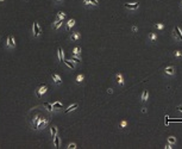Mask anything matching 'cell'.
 Here are the masks:
<instances>
[{"label":"cell","instance_id":"30bf717a","mask_svg":"<svg viewBox=\"0 0 182 149\" xmlns=\"http://www.w3.org/2000/svg\"><path fill=\"white\" fill-rule=\"evenodd\" d=\"M148 98H149V91H148V89H144V91H143V93H142V97H141L142 102L145 103L146 100H148Z\"/></svg>","mask_w":182,"mask_h":149},{"label":"cell","instance_id":"f35d334b","mask_svg":"<svg viewBox=\"0 0 182 149\" xmlns=\"http://www.w3.org/2000/svg\"><path fill=\"white\" fill-rule=\"evenodd\" d=\"M142 112L145 113V112H146V107H142Z\"/></svg>","mask_w":182,"mask_h":149},{"label":"cell","instance_id":"d6a6232c","mask_svg":"<svg viewBox=\"0 0 182 149\" xmlns=\"http://www.w3.org/2000/svg\"><path fill=\"white\" fill-rule=\"evenodd\" d=\"M68 148L69 149H75L76 148V144H75V143H70V144L68 146Z\"/></svg>","mask_w":182,"mask_h":149},{"label":"cell","instance_id":"e575fe53","mask_svg":"<svg viewBox=\"0 0 182 149\" xmlns=\"http://www.w3.org/2000/svg\"><path fill=\"white\" fill-rule=\"evenodd\" d=\"M83 4L86 5V6H89L91 4H89V0H83Z\"/></svg>","mask_w":182,"mask_h":149},{"label":"cell","instance_id":"1f68e13d","mask_svg":"<svg viewBox=\"0 0 182 149\" xmlns=\"http://www.w3.org/2000/svg\"><path fill=\"white\" fill-rule=\"evenodd\" d=\"M83 81V75L80 74V75H77L76 76V82H82Z\"/></svg>","mask_w":182,"mask_h":149},{"label":"cell","instance_id":"9c48e42d","mask_svg":"<svg viewBox=\"0 0 182 149\" xmlns=\"http://www.w3.org/2000/svg\"><path fill=\"white\" fill-rule=\"evenodd\" d=\"M173 30H174V31L176 32V35L179 36V38H180V42H182V30H181V27L176 25V26H174V29H173Z\"/></svg>","mask_w":182,"mask_h":149},{"label":"cell","instance_id":"f546056e","mask_svg":"<svg viewBox=\"0 0 182 149\" xmlns=\"http://www.w3.org/2000/svg\"><path fill=\"white\" fill-rule=\"evenodd\" d=\"M89 4H91L92 6H98V5H99V1H98V0H89Z\"/></svg>","mask_w":182,"mask_h":149},{"label":"cell","instance_id":"ab89813d","mask_svg":"<svg viewBox=\"0 0 182 149\" xmlns=\"http://www.w3.org/2000/svg\"><path fill=\"white\" fill-rule=\"evenodd\" d=\"M1 1H5V0H0V2H1Z\"/></svg>","mask_w":182,"mask_h":149},{"label":"cell","instance_id":"7402d4cb","mask_svg":"<svg viewBox=\"0 0 182 149\" xmlns=\"http://www.w3.org/2000/svg\"><path fill=\"white\" fill-rule=\"evenodd\" d=\"M62 23H63V19H56V23H55V30H57L58 27L62 25Z\"/></svg>","mask_w":182,"mask_h":149},{"label":"cell","instance_id":"484cf974","mask_svg":"<svg viewBox=\"0 0 182 149\" xmlns=\"http://www.w3.org/2000/svg\"><path fill=\"white\" fill-rule=\"evenodd\" d=\"M63 62H64V63L67 64L68 67H70V68H72V69H74V68H75V64H74V63H73V62L67 61V60H63Z\"/></svg>","mask_w":182,"mask_h":149},{"label":"cell","instance_id":"277c9868","mask_svg":"<svg viewBox=\"0 0 182 149\" xmlns=\"http://www.w3.org/2000/svg\"><path fill=\"white\" fill-rule=\"evenodd\" d=\"M40 27H39V24L37 23V21H35L34 23V36L35 37H38L40 35Z\"/></svg>","mask_w":182,"mask_h":149},{"label":"cell","instance_id":"9a60e30c","mask_svg":"<svg viewBox=\"0 0 182 149\" xmlns=\"http://www.w3.org/2000/svg\"><path fill=\"white\" fill-rule=\"evenodd\" d=\"M167 142L174 146V144H176V142H177V140H176V137H174V136H169L168 138H167Z\"/></svg>","mask_w":182,"mask_h":149},{"label":"cell","instance_id":"ffe728a7","mask_svg":"<svg viewBox=\"0 0 182 149\" xmlns=\"http://www.w3.org/2000/svg\"><path fill=\"white\" fill-rule=\"evenodd\" d=\"M54 146H55V148H58L60 147V137H57V135L54 137Z\"/></svg>","mask_w":182,"mask_h":149},{"label":"cell","instance_id":"6da1fadb","mask_svg":"<svg viewBox=\"0 0 182 149\" xmlns=\"http://www.w3.org/2000/svg\"><path fill=\"white\" fill-rule=\"evenodd\" d=\"M47 85H39L37 89H36V95H37V98H40L42 95L44 94L45 92H47Z\"/></svg>","mask_w":182,"mask_h":149},{"label":"cell","instance_id":"d4e9b609","mask_svg":"<svg viewBox=\"0 0 182 149\" xmlns=\"http://www.w3.org/2000/svg\"><path fill=\"white\" fill-rule=\"evenodd\" d=\"M53 106H54V108H63V104H61L60 102H56L53 104Z\"/></svg>","mask_w":182,"mask_h":149},{"label":"cell","instance_id":"8992f818","mask_svg":"<svg viewBox=\"0 0 182 149\" xmlns=\"http://www.w3.org/2000/svg\"><path fill=\"white\" fill-rule=\"evenodd\" d=\"M48 122H49V119H48V118H44V117H43V118H40L39 123L37 124V128H36V130H37V129L44 128V127H45V125L48 124Z\"/></svg>","mask_w":182,"mask_h":149},{"label":"cell","instance_id":"b9f144b4","mask_svg":"<svg viewBox=\"0 0 182 149\" xmlns=\"http://www.w3.org/2000/svg\"><path fill=\"white\" fill-rule=\"evenodd\" d=\"M56 1H61V0H56Z\"/></svg>","mask_w":182,"mask_h":149},{"label":"cell","instance_id":"4dcf8cb0","mask_svg":"<svg viewBox=\"0 0 182 149\" xmlns=\"http://www.w3.org/2000/svg\"><path fill=\"white\" fill-rule=\"evenodd\" d=\"M70 60H72V61L77 62V63H80V62H81V59H79L77 56H72V57H70Z\"/></svg>","mask_w":182,"mask_h":149},{"label":"cell","instance_id":"5bb4252c","mask_svg":"<svg viewBox=\"0 0 182 149\" xmlns=\"http://www.w3.org/2000/svg\"><path fill=\"white\" fill-rule=\"evenodd\" d=\"M43 106L47 108L49 112H53V110H54V106H53V104H50V103H43Z\"/></svg>","mask_w":182,"mask_h":149},{"label":"cell","instance_id":"5b68a950","mask_svg":"<svg viewBox=\"0 0 182 149\" xmlns=\"http://www.w3.org/2000/svg\"><path fill=\"white\" fill-rule=\"evenodd\" d=\"M115 81L119 86H124V78H123V74L121 73H117L115 74Z\"/></svg>","mask_w":182,"mask_h":149},{"label":"cell","instance_id":"d590c367","mask_svg":"<svg viewBox=\"0 0 182 149\" xmlns=\"http://www.w3.org/2000/svg\"><path fill=\"white\" fill-rule=\"evenodd\" d=\"M138 31V27L137 26H132V32H137Z\"/></svg>","mask_w":182,"mask_h":149},{"label":"cell","instance_id":"4316f807","mask_svg":"<svg viewBox=\"0 0 182 149\" xmlns=\"http://www.w3.org/2000/svg\"><path fill=\"white\" fill-rule=\"evenodd\" d=\"M171 36H173V38H174V41H176V42H180V38H179V36L176 35V32L173 30L171 31Z\"/></svg>","mask_w":182,"mask_h":149},{"label":"cell","instance_id":"836d02e7","mask_svg":"<svg viewBox=\"0 0 182 149\" xmlns=\"http://www.w3.org/2000/svg\"><path fill=\"white\" fill-rule=\"evenodd\" d=\"M164 148H165V149H171V148H173V144H170V143H168V144H167V146H165Z\"/></svg>","mask_w":182,"mask_h":149},{"label":"cell","instance_id":"d6986e66","mask_svg":"<svg viewBox=\"0 0 182 149\" xmlns=\"http://www.w3.org/2000/svg\"><path fill=\"white\" fill-rule=\"evenodd\" d=\"M57 51H58V60H60V61H63V60H64V56H63V50H62V48H58Z\"/></svg>","mask_w":182,"mask_h":149},{"label":"cell","instance_id":"ac0fdd59","mask_svg":"<svg viewBox=\"0 0 182 149\" xmlns=\"http://www.w3.org/2000/svg\"><path fill=\"white\" fill-rule=\"evenodd\" d=\"M79 38H80V34H79V32H74V34H73L72 36H70V40H72L73 42L77 41Z\"/></svg>","mask_w":182,"mask_h":149},{"label":"cell","instance_id":"cb8c5ba5","mask_svg":"<svg viewBox=\"0 0 182 149\" xmlns=\"http://www.w3.org/2000/svg\"><path fill=\"white\" fill-rule=\"evenodd\" d=\"M64 17H66V13L60 11V12H57V18L56 19H64Z\"/></svg>","mask_w":182,"mask_h":149},{"label":"cell","instance_id":"8fae6325","mask_svg":"<svg viewBox=\"0 0 182 149\" xmlns=\"http://www.w3.org/2000/svg\"><path fill=\"white\" fill-rule=\"evenodd\" d=\"M51 78H53V80H54V81L56 82L57 85H60V84H62V79H61V78H60V76H58L57 74H55V73H53V74H51Z\"/></svg>","mask_w":182,"mask_h":149},{"label":"cell","instance_id":"44dd1931","mask_svg":"<svg viewBox=\"0 0 182 149\" xmlns=\"http://www.w3.org/2000/svg\"><path fill=\"white\" fill-rule=\"evenodd\" d=\"M73 54L75 55V56H80L81 55V48H79V47H76V48H74V50H73Z\"/></svg>","mask_w":182,"mask_h":149},{"label":"cell","instance_id":"60d3db41","mask_svg":"<svg viewBox=\"0 0 182 149\" xmlns=\"http://www.w3.org/2000/svg\"><path fill=\"white\" fill-rule=\"evenodd\" d=\"M181 6H182V0H181Z\"/></svg>","mask_w":182,"mask_h":149},{"label":"cell","instance_id":"8d00e7d4","mask_svg":"<svg viewBox=\"0 0 182 149\" xmlns=\"http://www.w3.org/2000/svg\"><path fill=\"white\" fill-rule=\"evenodd\" d=\"M176 110H177V111H180V112H182V105H179V106L176 107Z\"/></svg>","mask_w":182,"mask_h":149},{"label":"cell","instance_id":"4fadbf2b","mask_svg":"<svg viewBox=\"0 0 182 149\" xmlns=\"http://www.w3.org/2000/svg\"><path fill=\"white\" fill-rule=\"evenodd\" d=\"M79 107V104H73V105H70L68 108H66L64 110V113H68V112H70V111H73V110H75V108Z\"/></svg>","mask_w":182,"mask_h":149},{"label":"cell","instance_id":"7a4b0ae2","mask_svg":"<svg viewBox=\"0 0 182 149\" xmlns=\"http://www.w3.org/2000/svg\"><path fill=\"white\" fill-rule=\"evenodd\" d=\"M175 67L174 66H167V67L164 68V74L165 75H170V76H173V75L175 74Z\"/></svg>","mask_w":182,"mask_h":149},{"label":"cell","instance_id":"ba28073f","mask_svg":"<svg viewBox=\"0 0 182 149\" xmlns=\"http://www.w3.org/2000/svg\"><path fill=\"white\" fill-rule=\"evenodd\" d=\"M148 38H149V42H150V43H155V42L157 41V35H156L155 32H150L148 36Z\"/></svg>","mask_w":182,"mask_h":149},{"label":"cell","instance_id":"83f0119b","mask_svg":"<svg viewBox=\"0 0 182 149\" xmlns=\"http://www.w3.org/2000/svg\"><path fill=\"white\" fill-rule=\"evenodd\" d=\"M173 55H174V57H181V56H182V51H181V50H175Z\"/></svg>","mask_w":182,"mask_h":149},{"label":"cell","instance_id":"2e32d148","mask_svg":"<svg viewBox=\"0 0 182 149\" xmlns=\"http://www.w3.org/2000/svg\"><path fill=\"white\" fill-rule=\"evenodd\" d=\"M39 121H40V117L39 116H36V117L34 118V122H32V128L34 129L37 128V124L39 123Z\"/></svg>","mask_w":182,"mask_h":149},{"label":"cell","instance_id":"3957f363","mask_svg":"<svg viewBox=\"0 0 182 149\" xmlns=\"http://www.w3.org/2000/svg\"><path fill=\"white\" fill-rule=\"evenodd\" d=\"M124 7L127 10H138L139 8V4L138 2H131V4H124Z\"/></svg>","mask_w":182,"mask_h":149},{"label":"cell","instance_id":"f1b7e54d","mask_svg":"<svg viewBox=\"0 0 182 149\" xmlns=\"http://www.w3.org/2000/svg\"><path fill=\"white\" fill-rule=\"evenodd\" d=\"M126 125H127V122H126V121H121V122L119 123V128L120 129L126 128Z\"/></svg>","mask_w":182,"mask_h":149},{"label":"cell","instance_id":"74e56055","mask_svg":"<svg viewBox=\"0 0 182 149\" xmlns=\"http://www.w3.org/2000/svg\"><path fill=\"white\" fill-rule=\"evenodd\" d=\"M107 93H108V94L113 93V89H112V88H108V89H107Z\"/></svg>","mask_w":182,"mask_h":149},{"label":"cell","instance_id":"7c38bea8","mask_svg":"<svg viewBox=\"0 0 182 149\" xmlns=\"http://www.w3.org/2000/svg\"><path fill=\"white\" fill-rule=\"evenodd\" d=\"M74 25H75V21H74V19H69V21H68V23H67V25H66V30H67V31H69L72 27L74 26Z\"/></svg>","mask_w":182,"mask_h":149},{"label":"cell","instance_id":"e0dca14e","mask_svg":"<svg viewBox=\"0 0 182 149\" xmlns=\"http://www.w3.org/2000/svg\"><path fill=\"white\" fill-rule=\"evenodd\" d=\"M50 132H51V137L54 138L55 136L57 135V128H56L55 125H51V127H50Z\"/></svg>","mask_w":182,"mask_h":149},{"label":"cell","instance_id":"603a6c76","mask_svg":"<svg viewBox=\"0 0 182 149\" xmlns=\"http://www.w3.org/2000/svg\"><path fill=\"white\" fill-rule=\"evenodd\" d=\"M154 27L157 29V30H163L164 29V24L163 23H156L155 25H154Z\"/></svg>","mask_w":182,"mask_h":149},{"label":"cell","instance_id":"52a82bcc","mask_svg":"<svg viewBox=\"0 0 182 149\" xmlns=\"http://www.w3.org/2000/svg\"><path fill=\"white\" fill-rule=\"evenodd\" d=\"M7 45H8L10 48H14V47H16V42H14L13 36H12V35H10V36H8V38H7Z\"/></svg>","mask_w":182,"mask_h":149}]
</instances>
